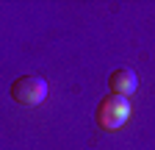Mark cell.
Wrapping results in <instances>:
<instances>
[{
  "label": "cell",
  "instance_id": "6da1fadb",
  "mask_svg": "<svg viewBox=\"0 0 155 150\" xmlns=\"http://www.w3.org/2000/svg\"><path fill=\"white\" fill-rule=\"evenodd\" d=\"M127 117H130V100L122 95H111V92L94 108V122L103 131H119L127 122Z\"/></svg>",
  "mask_w": 155,
  "mask_h": 150
},
{
  "label": "cell",
  "instance_id": "7a4b0ae2",
  "mask_svg": "<svg viewBox=\"0 0 155 150\" xmlns=\"http://www.w3.org/2000/svg\"><path fill=\"white\" fill-rule=\"evenodd\" d=\"M8 95L19 106H39L47 97V81L39 75H19V78H14Z\"/></svg>",
  "mask_w": 155,
  "mask_h": 150
},
{
  "label": "cell",
  "instance_id": "3957f363",
  "mask_svg": "<svg viewBox=\"0 0 155 150\" xmlns=\"http://www.w3.org/2000/svg\"><path fill=\"white\" fill-rule=\"evenodd\" d=\"M136 86H139V75H136L133 70L127 67H119V70H114L108 75V89H111V95H122V97H130Z\"/></svg>",
  "mask_w": 155,
  "mask_h": 150
}]
</instances>
